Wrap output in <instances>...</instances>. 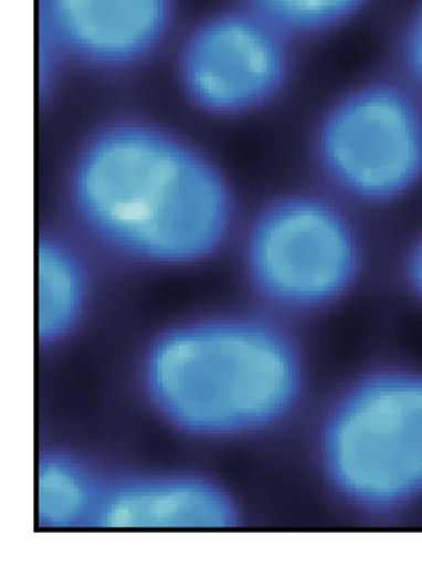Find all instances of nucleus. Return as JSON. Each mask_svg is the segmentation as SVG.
Returning <instances> with one entry per match:
<instances>
[{
    "instance_id": "0eeeda50",
    "label": "nucleus",
    "mask_w": 422,
    "mask_h": 566,
    "mask_svg": "<svg viewBox=\"0 0 422 566\" xmlns=\"http://www.w3.org/2000/svg\"><path fill=\"white\" fill-rule=\"evenodd\" d=\"M41 49L101 70L147 61L170 36L177 0H38Z\"/></svg>"
},
{
    "instance_id": "7ed1b4c3",
    "label": "nucleus",
    "mask_w": 422,
    "mask_h": 566,
    "mask_svg": "<svg viewBox=\"0 0 422 566\" xmlns=\"http://www.w3.org/2000/svg\"><path fill=\"white\" fill-rule=\"evenodd\" d=\"M314 464L341 506L369 520L422 504V367L383 363L339 386L313 438Z\"/></svg>"
},
{
    "instance_id": "f03ea898",
    "label": "nucleus",
    "mask_w": 422,
    "mask_h": 566,
    "mask_svg": "<svg viewBox=\"0 0 422 566\" xmlns=\"http://www.w3.org/2000/svg\"><path fill=\"white\" fill-rule=\"evenodd\" d=\"M71 192L91 233L147 263L199 262L219 250L232 223L219 170L146 122L120 120L94 134L80 153Z\"/></svg>"
},
{
    "instance_id": "423d86ee",
    "label": "nucleus",
    "mask_w": 422,
    "mask_h": 566,
    "mask_svg": "<svg viewBox=\"0 0 422 566\" xmlns=\"http://www.w3.org/2000/svg\"><path fill=\"white\" fill-rule=\"evenodd\" d=\"M294 46L249 6L219 10L199 20L181 41V87L193 105L212 115L263 109L291 84Z\"/></svg>"
},
{
    "instance_id": "39448f33",
    "label": "nucleus",
    "mask_w": 422,
    "mask_h": 566,
    "mask_svg": "<svg viewBox=\"0 0 422 566\" xmlns=\"http://www.w3.org/2000/svg\"><path fill=\"white\" fill-rule=\"evenodd\" d=\"M308 154L321 187L354 209H386L422 184V97L401 76L339 92L314 122Z\"/></svg>"
},
{
    "instance_id": "20e7f679",
    "label": "nucleus",
    "mask_w": 422,
    "mask_h": 566,
    "mask_svg": "<svg viewBox=\"0 0 422 566\" xmlns=\"http://www.w3.org/2000/svg\"><path fill=\"white\" fill-rule=\"evenodd\" d=\"M354 210L320 187L283 193L256 216L246 240V272L272 313L321 314L362 283L367 243Z\"/></svg>"
},
{
    "instance_id": "ddd939ff",
    "label": "nucleus",
    "mask_w": 422,
    "mask_h": 566,
    "mask_svg": "<svg viewBox=\"0 0 422 566\" xmlns=\"http://www.w3.org/2000/svg\"><path fill=\"white\" fill-rule=\"evenodd\" d=\"M401 275L410 295L422 306V229L407 249Z\"/></svg>"
},
{
    "instance_id": "9b49d317",
    "label": "nucleus",
    "mask_w": 422,
    "mask_h": 566,
    "mask_svg": "<svg viewBox=\"0 0 422 566\" xmlns=\"http://www.w3.org/2000/svg\"><path fill=\"white\" fill-rule=\"evenodd\" d=\"M374 0H244L294 43L334 34L362 15Z\"/></svg>"
},
{
    "instance_id": "f257e3e1",
    "label": "nucleus",
    "mask_w": 422,
    "mask_h": 566,
    "mask_svg": "<svg viewBox=\"0 0 422 566\" xmlns=\"http://www.w3.org/2000/svg\"><path fill=\"white\" fill-rule=\"evenodd\" d=\"M310 373L300 339L276 314L193 318L144 353L139 386L156 416L200 440L264 437L303 408Z\"/></svg>"
},
{
    "instance_id": "9d476101",
    "label": "nucleus",
    "mask_w": 422,
    "mask_h": 566,
    "mask_svg": "<svg viewBox=\"0 0 422 566\" xmlns=\"http://www.w3.org/2000/svg\"><path fill=\"white\" fill-rule=\"evenodd\" d=\"M106 483L74 457H41L35 482L40 526L48 530L95 526Z\"/></svg>"
},
{
    "instance_id": "6e6552de",
    "label": "nucleus",
    "mask_w": 422,
    "mask_h": 566,
    "mask_svg": "<svg viewBox=\"0 0 422 566\" xmlns=\"http://www.w3.org/2000/svg\"><path fill=\"white\" fill-rule=\"evenodd\" d=\"M239 521V506L218 483L192 473L152 472L107 482L95 526L228 530Z\"/></svg>"
},
{
    "instance_id": "f8f14e48",
    "label": "nucleus",
    "mask_w": 422,
    "mask_h": 566,
    "mask_svg": "<svg viewBox=\"0 0 422 566\" xmlns=\"http://www.w3.org/2000/svg\"><path fill=\"white\" fill-rule=\"evenodd\" d=\"M400 76L422 97V0L410 9L398 36Z\"/></svg>"
},
{
    "instance_id": "1a4fd4ad",
    "label": "nucleus",
    "mask_w": 422,
    "mask_h": 566,
    "mask_svg": "<svg viewBox=\"0 0 422 566\" xmlns=\"http://www.w3.org/2000/svg\"><path fill=\"white\" fill-rule=\"evenodd\" d=\"M36 259V334L44 345L60 343L78 326L88 302L84 265L67 245L39 243Z\"/></svg>"
}]
</instances>
